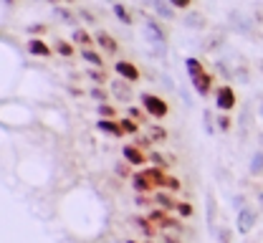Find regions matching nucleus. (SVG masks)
I'll return each mask as SVG.
<instances>
[{
  "label": "nucleus",
  "mask_w": 263,
  "mask_h": 243,
  "mask_svg": "<svg viewBox=\"0 0 263 243\" xmlns=\"http://www.w3.org/2000/svg\"><path fill=\"white\" fill-rule=\"evenodd\" d=\"M185 69H187V76H197L200 71H205V66H202V61H200V59L187 56V59H185Z\"/></svg>",
  "instance_id": "obj_26"
},
{
  "label": "nucleus",
  "mask_w": 263,
  "mask_h": 243,
  "mask_svg": "<svg viewBox=\"0 0 263 243\" xmlns=\"http://www.w3.org/2000/svg\"><path fill=\"white\" fill-rule=\"evenodd\" d=\"M26 48H28L31 56H38V59H48V56L53 53V48H51L43 38H38V35H31V41L26 43Z\"/></svg>",
  "instance_id": "obj_12"
},
{
  "label": "nucleus",
  "mask_w": 263,
  "mask_h": 243,
  "mask_svg": "<svg viewBox=\"0 0 263 243\" xmlns=\"http://www.w3.org/2000/svg\"><path fill=\"white\" fill-rule=\"evenodd\" d=\"M97 117H101V119H117V106H111L109 102H99Z\"/></svg>",
  "instance_id": "obj_25"
},
{
  "label": "nucleus",
  "mask_w": 263,
  "mask_h": 243,
  "mask_svg": "<svg viewBox=\"0 0 263 243\" xmlns=\"http://www.w3.org/2000/svg\"><path fill=\"white\" fill-rule=\"evenodd\" d=\"M235 79H238L240 84H248V81H251V73H248L246 66H238V69H235Z\"/></svg>",
  "instance_id": "obj_36"
},
{
  "label": "nucleus",
  "mask_w": 263,
  "mask_h": 243,
  "mask_svg": "<svg viewBox=\"0 0 263 243\" xmlns=\"http://www.w3.org/2000/svg\"><path fill=\"white\" fill-rule=\"evenodd\" d=\"M182 26H185V28H190V31H202V28L208 26V21H205V15H202V13L190 10V13L182 18Z\"/></svg>",
  "instance_id": "obj_15"
},
{
  "label": "nucleus",
  "mask_w": 263,
  "mask_h": 243,
  "mask_svg": "<svg viewBox=\"0 0 263 243\" xmlns=\"http://www.w3.org/2000/svg\"><path fill=\"white\" fill-rule=\"evenodd\" d=\"M228 23H230V28H233L235 33H240V35L253 33V23H251L243 13H238V10H230L228 13Z\"/></svg>",
  "instance_id": "obj_8"
},
{
  "label": "nucleus",
  "mask_w": 263,
  "mask_h": 243,
  "mask_svg": "<svg viewBox=\"0 0 263 243\" xmlns=\"http://www.w3.org/2000/svg\"><path fill=\"white\" fill-rule=\"evenodd\" d=\"M53 15H56L61 23L71 26V28H81V26H79V18H76V15H73V13H71L66 5H53Z\"/></svg>",
  "instance_id": "obj_16"
},
{
  "label": "nucleus",
  "mask_w": 263,
  "mask_h": 243,
  "mask_svg": "<svg viewBox=\"0 0 263 243\" xmlns=\"http://www.w3.org/2000/svg\"><path fill=\"white\" fill-rule=\"evenodd\" d=\"M215 109L218 111H233L235 106H238V97H235V89L230 86V84H220L218 89H215Z\"/></svg>",
  "instance_id": "obj_2"
},
{
  "label": "nucleus",
  "mask_w": 263,
  "mask_h": 243,
  "mask_svg": "<svg viewBox=\"0 0 263 243\" xmlns=\"http://www.w3.org/2000/svg\"><path fill=\"white\" fill-rule=\"evenodd\" d=\"M142 31H144V35H147L149 43H167V31H164L155 18H144Z\"/></svg>",
  "instance_id": "obj_5"
},
{
  "label": "nucleus",
  "mask_w": 263,
  "mask_h": 243,
  "mask_svg": "<svg viewBox=\"0 0 263 243\" xmlns=\"http://www.w3.org/2000/svg\"><path fill=\"white\" fill-rule=\"evenodd\" d=\"M64 3H73V0H64Z\"/></svg>",
  "instance_id": "obj_52"
},
{
  "label": "nucleus",
  "mask_w": 263,
  "mask_h": 243,
  "mask_svg": "<svg viewBox=\"0 0 263 243\" xmlns=\"http://www.w3.org/2000/svg\"><path fill=\"white\" fill-rule=\"evenodd\" d=\"M162 241L164 243H182L180 238H175V236H170V233H167V236H162Z\"/></svg>",
  "instance_id": "obj_48"
},
{
  "label": "nucleus",
  "mask_w": 263,
  "mask_h": 243,
  "mask_svg": "<svg viewBox=\"0 0 263 243\" xmlns=\"http://www.w3.org/2000/svg\"><path fill=\"white\" fill-rule=\"evenodd\" d=\"M190 84H193L197 97H210L213 94V73H208V71H200L197 76H190Z\"/></svg>",
  "instance_id": "obj_6"
},
{
  "label": "nucleus",
  "mask_w": 263,
  "mask_h": 243,
  "mask_svg": "<svg viewBox=\"0 0 263 243\" xmlns=\"http://www.w3.org/2000/svg\"><path fill=\"white\" fill-rule=\"evenodd\" d=\"M213 66H215V73H220L226 81H228V79H235V69H228V64H226V61H215Z\"/></svg>",
  "instance_id": "obj_29"
},
{
  "label": "nucleus",
  "mask_w": 263,
  "mask_h": 243,
  "mask_svg": "<svg viewBox=\"0 0 263 243\" xmlns=\"http://www.w3.org/2000/svg\"><path fill=\"white\" fill-rule=\"evenodd\" d=\"M248 173L253 175V177H263V149H256V152L251 155Z\"/></svg>",
  "instance_id": "obj_19"
},
{
  "label": "nucleus",
  "mask_w": 263,
  "mask_h": 243,
  "mask_svg": "<svg viewBox=\"0 0 263 243\" xmlns=\"http://www.w3.org/2000/svg\"><path fill=\"white\" fill-rule=\"evenodd\" d=\"M53 46H56L53 51H56L59 56H64V59H71V56L76 53V46H73V41H64V38H59Z\"/></svg>",
  "instance_id": "obj_24"
},
{
  "label": "nucleus",
  "mask_w": 263,
  "mask_h": 243,
  "mask_svg": "<svg viewBox=\"0 0 263 243\" xmlns=\"http://www.w3.org/2000/svg\"><path fill=\"white\" fill-rule=\"evenodd\" d=\"M164 137H167L164 129H160V127H149V139H160V142H162Z\"/></svg>",
  "instance_id": "obj_40"
},
{
  "label": "nucleus",
  "mask_w": 263,
  "mask_h": 243,
  "mask_svg": "<svg viewBox=\"0 0 263 243\" xmlns=\"http://www.w3.org/2000/svg\"><path fill=\"white\" fill-rule=\"evenodd\" d=\"M256 114H258V117L263 119V94L258 97V106H256Z\"/></svg>",
  "instance_id": "obj_47"
},
{
  "label": "nucleus",
  "mask_w": 263,
  "mask_h": 243,
  "mask_svg": "<svg viewBox=\"0 0 263 243\" xmlns=\"http://www.w3.org/2000/svg\"><path fill=\"white\" fill-rule=\"evenodd\" d=\"M111 13L117 15V21L122 23V26H132V15H129V10H127V5L124 3H111Z\"/></svg>",
  "instance_id": "obj_20"
},
{
  "label": "nucleus",
  "mask_w": 263,
  "mask_h": 243,
  "mask_svg": "<svg viewBox=\"0 0 263 243\" xmlns=\"http://www.w3.org/2000/svg\"><path fill=\"white\" fill-rule=\"evenodd\" d=\"M218 129L220 132H230L233 129V119L228 117V111H220L218 114Z\"/></svg>",
  "instance_id": "obj_32"
},
{
  "label": "nucleus",
  "mask_w": 263,
  "mask_h": 243,
  "mask_svg": "<svg viewBox=\"0 0 263 243\" xmlns=\"http://www.w3.org/2000/svg\"><path fill=\"white\" fill-rule=\"evenodd\" d=\"M170 5H172V8H177V10H190L193 0H170Z\"/></svg>",
  "instance_id": "obj_38"
},
{
  "label": "nucleus",
  "mask_w": 263,
  "mask_h": 243,
  "mask_svg": "<svg viewBox=\"0 0 263 243\" xmlns=\"http://www.w3.org/2000/svg\"><path fill=\"white\" fill-rule=\"evenodd\" d=\"M79 15H81V18H84V21H86L89 26H94V23H97V18H94V13H89L86 8H81V10H79Z\"/></svg>",
  "instance_id": "obj_43"
},
{
  "label": "nucleus",
  "mask_w": 263,
  "mask_h": 243,
  "mask_svg": "<svg viewBox=\"0 0 263 243\" xmlns=\"http://www.w3.org/2000/svg\"><path fill=\"white\" fill-rule=\"evenodd\" d=\"M132 185H134V193H144V195L157 193V185L152 182V177L144 173V170H139V173L132 175Z\"/></svg>",
  "instance_id": "obj_9"
},
{
  "label": "nucleus",
  "mask_w": 263,
  "mask_h": 243,
  "mask_svg": "<svg viewBox=\"0 0 263 243\" xmlns=\"http://www.w3.org/2000/svg\"><path fill=\"white\" fill-rule=\"evenodd\" d=\"M97 129L101 135H109V137H122L124 135L119 119H101V117H97Z\"/></svg>",
  "instance_id": "obj_14"
},
{
  "label": "nucleus",
  "mask_w": 263,
  "mask_h": 243,
  "mask_svg": "<svg viewBox=\"0 0 263 243\" xmlns=\"http://www.w3.org/2000/svg\"><path fill=\"white\" fill-rule=\"evenodd\" d=\"M142 106H129V111H127V117H132V119H137V122H142Z\"/></svg>",
  "instance_id": "obj_42"
},
{
  "label": "nucleus",
  "mask_w": 263,
  "mask_h": 243,
  "mask_svg": "<svg viewBox=\"0 0 263 243\" xmlns=\"http://www.w3.org/2000/svg\"><path fill=\"white\" fill-rule=\"evenodd\" d=\"M94 41H97V46L104 51V53H114V56H117V51H119V41H117L114 35H109L106 31H97V33H94Z\"/></svg>",
  "instance_id": "obj_13"
},
{
  "label": "nucleus",
  "mask_w": 263,
  "mask_h": 243,
  "mask_svg": "<svg viewBox=\"0 0 263 243\" xmlns=\"http://www.w3.org/2000/svg\"><path fill=\"white\" fill-rule=\"evenodd\" d=\"M114 73H117V76H122V79H127V81H132V84H137V81L142 79V71L137 69L132 61H127V59L114 61Z\"/></svg>",
  "instance_id": "obj_7"
},
{
  "label": "nucleus",
  "mask_w": 263,
  "mask_h": 243,
  "mask_svg": "<svg viewBox=\"0 0 263 243\" xmlns=\"http://www.w3.org/2000/svg\"><path fill=\"white\" fill-rule=\"evenodd\" d=\"M86 76L94 81V84H104L106 81V76H104V69H97V66H91V69L86 71Z\"/></svg>",
  "instance_id": "obj_34"
},
{
  "label": "nucleus",
  "mask_w": 263,
  "mask_h": 243,
  "mask_svg": "<svg viewBox=\"0 0 263 243\" xmlns=\"http://www.w3.org/2000/svg\"><path fill=\"white\" fill-rule=\"evenodd\" d=\"M114 3H117V0H114Z\"/></svg>",
  "instance_id": "obj_54"
},
{
  "label": "nucleus",
  "mask_w": 263,
  "mask_h": 243,
  "mask_svg": "<svg viewBox=\"0 0 263 243\" xmlns=\"http://www.w3.org/2000/svg\"><path fill=\"white\" fill-rule=\"evenodd\" d=\"M46 23H33V26H28L26 31H28V35H41V33H46Z\"/></svg>",
  "instance_id": "obj_37"
},
{
  "label": "nucleus",
  "mask_w": 263,
  "mask_h": 243,
  "mask_svg": "<svg viewBox=\"0 0 263 243\" xmlns=\"http://www.w3.org/2000/svg\"><path fill=\"white\" fill-rule=\"evenodd\" d=\"M233 205H235V210H240L246 205V198H243V195H235V198H233Z\"/></svg>",
  "instance_id": "obj_46"
},
{
  "label": "nucleus",
  "mask_w": 263,
  "mask_h": 243,
  "mask_svg": "<svg viewBox=\"0 0 263 243\" xmlns=\"http://www.w3.org/2000/svg\"><path fill=\"white\" fill-rule=\"evenodd\" d=\"M132 223H134V226H137V228H139V231H142V233L147 236V238H152V236L157 233V226H155V223H152L149 218H142V215H137V218H134Z\"/></svg>",
  "instance_id": "obj_21"
},
{
  "label": "nucleus",
  "mask_w": 263,
  "mask_h": 243,
  "mask_svg": "<svg viewBox=\"0 0 263 243\" xmlns=\"http://www.w3.org/2000/svg\"><path fill=\"white\" fill-rule=\"evenodd\" d=\"M182 188V182L177 180V177H172V175H167L164 177V190H170V193H177Z\"/></svg>",
  "instance_id": "obj_35"
},
{
  "label": "nucleus",
  "mask_w": 263,
  "mask_h": 243,
  "mask_svg": "<svg viewBox=\"0 0 263 243\" xmlns=\"http://www.w3.org/2000/svg\"><path fill=\"white\" fill-rule=\"evenodd\" d=\"M71 41L76 43V46H81V48H91L97 41H94V35L86 33L84 28H73V33H71Z\"/></svg>",
  "instance_id": "obj_18"
},
{
  "label": "nucleus",
  "mask_w": 263,
  "mask_h": 243,
  "mask_svg": "<svg viewBox=\"0 0 263 243\" xmlns=\"http://www.w3.org/2000/svg\"><path fill=\"white\" fill-rule=\"evenodd\" d=\"M81 59H84L89 66L104 69V59H101V53H99V51H94V48H81Z\"/></svg>",
  "instance_id": "obj_22"
},
{
  "label": "nucleus",
  "mask_w": 263,
  "mask_h": 243,
  "mask_svg": "<svg viewBox=\"0 0 263 243\" xmlns=\"http://www.w3.org/2000/svg\"><path fill=\"white\" fill-rule=\"evenodd\" d=\"M256 220H258V210L251 208V205H243V208L238 210V218H235V228H238V233H251V228L256 226Z\"/></svg>",
  "instance_id": "obj_4"
},
{
  "label": "nucleus",
  "mask_w": 263,
  "mask_h": 243,
  "mask_svg": "<svg viewBox=\"0 0 263 243\" xmlns=\"http://www.w3.org/2000/svg\"><path fill=\"white\" fill-rule=\"evenodd\" d=\"M117 175H122V177H127V175H129V162H127V160L117 165Z\"/></svg>",
  "instance_id": "obj_45"
},
{
  "label": "nucleus",
  "mask_w": 263,
  "mask_h": 243,
  "mask_svg": "<svg viewBox=\"0 0 263 243\" xmlns=\"http://www.w3.org/2000/svg\"><path fill=\"white\" fill-rule=\"evenodd\" d=\"M147 157H149V162H155V165H157V167H162V170H167V167H170V162L164 160V157L160 155V152H157V149H152V152H149Z\"/></svg>",
  "instance_id": "obj_33"
},
{
  "label": "nucleus",
  "mask_w": 263,
  "mask_h": 243,
  "mask_svg": "<svg viewBox=\"0 0 263 243\" xmlns=\"http://www.w3.org/2000/svg\"><path fill=\"white\" fill-rule=\"evenodd\" d=\"M177 215L190 218V215H193V205H190V203H180V205H177Z\"/></svg>",
  "instance_id": "obj_39"
},
{
  "label": "nucleus",
  "mask_w": 263,
  "mask_h": 243,
  "mask_svg": "<svg viewBox=\"0 0 263 243\" xmlns=\"http://www.w3.org/2000/svg\"><path fill=\"white\" fill-rule=\"evenodd\" d=\"M134 203H137L139 208H147V205H149V203H155V200H149V198H147L144 193H137V198H134Z\"/></svg>",
  "instance_id": "obj_41"
},
{
  "label": "nucleus",
  "mask_w": 263,
  "mask_h": 243,
  "mask_svg": "<svg viewBox=\"0 0 263 243\" xmlns=\"http://www.w3.org/2000/svg\"><path fill=\"white\" fill-rule=\"evenodd\" d=\"M109 94H111V91H106V89H101V86H91V89H89V97H91L94 102H106Z\"/></svg>",
  "instance_id": "obj_31"
},
{
  "label": "nucleus",
  "mask_w": 263,
  "mask_h": 243,
  "mask_svg": "<svg viewBox=\"0 0 263 243\" xmlns=\"http://www.w3.org/2000/svg\"><path fill=\"white\" fill-rule=\"evenodd\" d=\"M152 200H155L160 208H164V210H177V205H180V203H177L170 193H164V190H157V193L152 195Z\"/></svg>",
  "instance_id": "obj_17"
},
{
  "label": "nucleus",
  "mask_w": 263,
  "mask_h": 243,
  "mask_svg": "<svg viewBox=\"0 0 263 243\" xmlns=\"http://www.w3.org/2000/svg\"><path fill=\"white\" fill-rule=\"evenodd\" d=\"M68 94H71V97H81V89H73V86H68Z\"/></svg>",
  "instance_id": "obj_49"
},
{
  "label": "nucleus",
  "mask_w": 263,
  "mask_h": 243,
  "mask_svg": "<svg viewBox=\"0 0 263 243\" xmlns=\"http://www.w3.org/2000/svg\"><path fill=\"white\" fill-rule=\"evenodd\" d=\"M139 106H142L152 119H164V117L170 114L167 99L157 97V94H149V91H142V94H139Z\"/></svg>",
  "instance_id": "obj_1"
},
{
  "label": "nucleus",
  "mask_w": 263,
  "mask_h": 243,
  "mask_svg": "<svg viewBox=\"0 0 263 243\" xmlns=\"http://www.w3.org/2000/svg\"><path fill=\"white\" fill-rule=\"evenodd\" d=\"M3 5H5V8H13V5H15V0H3Z\"/></svg>",
  "instance_id": "obj_50"
},
{
  "label": "nucleus",
  "mask_w": 263,
  "mask_h": 243,
  "mask_svg": "<svg viewBox=\"0 0 263 243\" xmlns=\"http://www.w3.org/2000/svg\"><path fill=\"white\" fill-rule=\"evenodd\" d=\"M202 124H205V135H215L218 119H213V111H210V109H205V111H202Z\"/></svg>",
  "instance_id": "obj_28"
},
{
  "label": "nucleus",
  "mask_w": 263,
  "mask_h": 243,
  "mask_svg": "<svg viewBox=\"0 0 263 243\" xmlns=\"http://www.w3.org/2000/svg\"><path fill=\"white\" fill-rule=\"evenodd\" d=\"M144 3L152 8V13H155L157 18H162V21H175V10H177V8H172L170 0H144Z\"/></svg>",
  "instance_id": "obj_11"
},
{
  "label": "nucleus",
  "mask_w": 263,
  "mask_h": 243,
  "mask_svg": "<svg viewBox=\"0 0 263 243\" xmlns=\"http://www.w3.org/2000/svg\"><path fill=\"white\" fill-rule=\"evenodd\" d=\"M127 243H137V241H127Z\"/></svg>",
  "instance_id": "obj_53"
},
{
  "label": "nucleus",
  "mask_w": 263,
  "mask_h": 243,
  "mask_svg": "<svg viewBox=\"0 0 263 243\" xmlns=\"http://www.w3.org/2000/svg\"><path fill=\"white\" fill-rule=\"evenodd\" d=\"M230 236H233L230 228H220L218 231V243H230Z\"/></svg>",
  "instance_id": "obj_44"
},
{
  "label": "nucleus",
  "mask_w": 263,
  "mask_h": 243,
  "mask_svg": "<svg viewBox=\"0 0 263 243\" xmlns=\"http://www.w3.org/2000/svg\"><path fill=\"white\" fill-rule=\"evenodd\" d=\"M251 122H253V106L251 104H243L240 106V114H238V129H248L251 127Z\"/></svg>",
  "instance_id": "obj_23"
},
{
  "label": "nucleus",
  "mask_w": 263,
  "mask_h": 243,
  "mask_svg": "<svg viewBox=\"0 0 263 243\" xmlns=\"http://www.w3.org/2000/svg\"><path fill=\"white\" fill-rule=\"evenodd\" d=\"M122 157L129 162L132 167H142V165L149 160V157H147V155L137 147V144H124V147H122Z\"/></svg>",
  "instance_id": "obj_10"
},
{
  "label": "nucleus",
  "mask_w": 263,
  "mask_h": 243,
  "mask_svg": "<svg viewBox=\"0 0 263 243\" xmlns=\"http://www.w3.org/2000/svg\"><path fill=\"white\" fill-rule=\"evenodd\" d=\"M119 124H122V129H124V135H137L142 127H139V122L137 119H132V117H122L119 119Z\"/></svg>",
  "instance_id": "obj_27"
},
{
  "label": "nucleus",
  "mask_w": 263,
  "mask_h": 243,
  "mask_svg": "<svg viewBox=\"0 0 263 243\" xmlns=\"http://www.w3.org/2000/svg\"><path fill=\"white\" fill-rule=\"evenodd\" d=\"M129 84H132V81L122 79V76H117V79L109 84V91H111V97H114L117 102H122V104H129L132 99H134V89H132Z\"/></svg>",
  "instance_id": "obj_3"
},
{
  "label": "nucleus",
  "mask_w": 263,
  "mask_h": 243,
  "mask_svg": "<svg viewBox=\"0 0 263 243\" xmlns=\"http://www.w3.org/2000/svg\"><path fill=\"white\" fill-rule=\"evenodd\" d=\"M48 5H61V0H46Z\"/></svg>",
  "instance_id": "obj_51"
},
{
  "label": "nucleus",
  "mask_w": 263,
  "mask_h": 243,
  "mask_svg": "<svg viewBox=\"0 0 263 243\" xmlns=\"http://www.w3.org/2000/svg\"><path fill=\"white\" fill-rule=\"evenodd\" d=\"M220 46H223V35L213 33L205 43H202V51H215V48H220Z\"/></svg>",
  "instance_id": "obj_30"
}]
</instances>
